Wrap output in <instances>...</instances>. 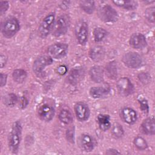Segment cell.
Listing matches in <instances>:
<instances>
[{"label":"cell","mask_w":155,"mask_h":155,"mask_svg":"<svg viewBox=\"0 0 155 155\" xmlns=\"http://www.w3.org/2000/svg\"><path fill=\"white\" fill-rule=\"evenodd\" d=\"M113 2L116 5L128 10H135L138 6L137 2L135 1H113Z\"/></svg>","instance_id":"obj_22"},{"label":"cell","mask_w":155,"mask_h":155,"mask_svg":"<svg viewBox=\"0 0 155 155\" xmlns=\"http://www.w3.org/2000/svg\"><path fill=\"white\" fill-rule=\"evenodd\" d=\"M53 63V59L50 56L42 55L34 61L33 64V71L38 76L42 74L44 68Z\"/></svg>","instance_id":"obj_7"},{"label":"cell","mask_w":155,"mask_h":155,"mask_svg":"<svg viewBox=\"0 0 155 155\" xmlns=\"http://www.w3.org/2000/svg\"><path fill=\"white\" fill-rule=\"evenodd\" d=\"M18 101V98L17 96L14 93H10L7 94L4 97L3 102L4 105L7 107H12L16 105Z\"/></svg>","instance_id":"obj_28"},{"label":"cell","mask_w":155,"mask_h":155,"mask_svg":"<svg viewBox=\"0 0 155 155\" xmlns=\"http://www.w3.org/2000/svg\"><path fill=\"white\" fill-rule=\"evenodd\" d=\"M105 49L102 46H94L90 51V56L91 59L95 62L102 61L105 56Z\"/></svg>","instance_id":"obj_20"},{"label":"cell","mask_w":155,"mask_h":155,"mask_svg":"<svg viewBox=\"0 0 155 155\" xmlns=\"http://www.w3.org/2000/svg\"><path fill=\"white\" fill-rule=\"evenodd\" d=\"M84 70L81 67H76L71 70L68 76V81L71 85L77 84L82 79Z\"/></svg>","instance_id":"obj_17"},{"label":"cell","mask_w":155,"mask_h":155,"mask_svg":"<svg viewBox=\"0 0 155 155\" xmlns=\"http://www.w3.org/2000/svg\"><path fill=\"white\" fill-rule=\"evenodd\" d=\"M97 15L104 22L113 23L118 19L117 12L108 4H102L98 8Z\"/></svg>","instance_id":"obj_2"},{"label":"cell","mask_w":155,"mask_h":155,"mask_svg":"<svg viewBox=\"0 0 155 155\" xmlns=\"http://www.w3.org/2000/svg\"><path fill=\"white\" fill-rule=\"evenodd\" d=\"M70 25V18L67 15H62L59 16L56 21L54 22L52 34L56 37H59L65 35Z\"/></svg>","instance_id":"obj_3"},{"label":"cell","mask_w":155,"mask_h":155,"mask_svg":"<svg viewBox=\"0 0 155 155\" xmlns=\"http://www.w3.org/2000/svg\"><path fill=\"white\" fill-rule=\"evenodd\" d=\"M22 127L19 120L15 122L12 125L9 136V148L13 153H17L22 137Z\"/></svg>","instance_id":"obj_1"},{"label":"cell","mask_w":155,"mask_h":155,"mask_svg":"<svg viewBox=\"0 0 155 155\" xmlns=\"http://www.w3.org/2000/svg\"><path fill=\"white\" fill-rule=\"evenodd\" d=\"M54 109L51 105L44 104L41 105L38 110L39 118L45 122L51 120L54 116Z\"/></svg>","instance_id":"obj_12"},{"label":"cell","mask_w":155,"mask_h":155,"mask_svg":"<svg viewBox=\"0 0 155 155\" xmlns=\"http://www.w3.org/2000/svg\"><path fill=\"white\" fill-rule=\"evenodd\" d=\"M79 5L81 9L88 14H91L95 10V3L93 1H81Z\"/></svg>","instance_id":"obj_24"},{"label":"cell","mask_w":155,"mask_h":155,"mask_svg":"<svg viewBox=\"0 0 155 155\" xmlns=\"http://www.w3.org/2000/svg\"><path fill=\"white\" fill-rule=\"evenodd\" d=\"M9 7V3L7 1H0V11L1 15H2L8 10Z\"/></svg>","instance_id":"obj_35"},{"label":"cell","mask_w":155,"mask_h":155,"mask_svg":"<svg viewBox=\"0 0 155 155\" xmlns=\"http://www.w3.org/2000/svg\"><path fill=\"white\" fill-rule=\"evenodd\" d=\"M140 104V108L144 113H148L149 111V107L148 102L146 99H143L139 101Z\"/></svg>","instance_id":"obj_33"},{"label":"cell","mask_w":155,"mask_h":155,"mask_svg":"<svg viewBox=\"0 0 155 155\" xmlns=\"http://www.w3.org/2000/svg\"><path fill=\"white\" fill-rule=\"evenodd\" d=\"M7 76L4 73H1L0 75V84H1V87H4L7 82Z\"/></svg>","instance_id":"obj_38"},{"label":"cell","mask_w":155,"mask_h":155,"mask_svg":"<svg viewBox=\"0 0 155 155\" xmlns=\"http://www.w3.org/2000/svg\"><path fill=\"white\" fill-rule=\"evenodd\" d=\"M89 74L91 80L94 82L101 83L104 81V70L101 66L92 67L89 71Z\"/></svg>","instance_id":"obj_19"},{"label":"cell","mask_w":155,"mask_h":155,"mask_svg":"<svg viewBox=\"0 0 155 155\" xmlns=\"http://www.w3.org/2000/svg\"><path fill=\"white\" fill-rule=\"evenodd\" d=\"M57 72L60 75H64L67 72V67L65 65H61L57 68Z\"/></svg>","instance_id":"obj_36"},{"label":"cell","mask_w":155,"mask_h":155,"mask_svg":"<svg viewBox=\"0 0 155 155\" xmlns=\"http://www.w3.org/2000/svg\"><path fill=\"white\" fill-rule=\"evenodd\" d=\"M75 35L81 45H85L88 41V27L85 21H81L77 23L75 27Z\"/></svg>","instance_id":"obj_9"},{"label":"cell","mask_w":155,"mask_h":155,"mask_svg":"<svg viewBox=\"0 0 155 155\" xmlns=\"http://www.w3.org/2000/svg\"><path fill=\"white\" fill-rule=\"evenodd\" d=\"M59 120L65 124L68 125L71 123L73 120V116L71 112L67 109H62L61 110L59 114Z\"/></svg>","instance_id":"obj_23"},{"label":"cell","mask_w":155,"mask_h":155,"mask_svg":"<svg viewBox=\"0 0 155 155\" xmlns=\"http://www.w3.org/2000/svg\"><path fill=\"white\" fill-rule=\"evenodd\" d=\"M106 154H120V153L119 151H118L117 150H115L113 148H110L106 151Z\"/></svg>","instance_id":"obj_40"},{"label":"cell","mask_w":155,"mask_h":155,"mask_svg":"<svg viewBox=\"0 0 155 155\" xmlns=\"http://www.w3.org/2000/svg\"><path fill=\"white\" fill-rule=\"evenodd\" d=\"M66 137L67 140L71 143H73L74 140V130L73 128H70L67 130Z\"/></svg>","instance_id":"obj_34"},{"label":"cell","mask_w":155,"mask_h":155,"mask_svg":"<svg viewBox=\"0 0 155 155\" xmlns=\"http://www.w3.org/2000/svg\"><path fill=\"white\" fill-rule=\"evenodd\" d=\"M134 144L140 150H144L148 147V144L146 140L140 136H137L134 139Z\"/></svg>","instance_id":"obj_29"},{"label":"cell","mask_w":155,"mask_h":155,"mask_svg":"<svg viewBox=\"0 0 155 155\" xmlns=\"http://www.w3.org/2000/svg\"><path fill=\"white\" fill-rule=\"evenodd\" d=\"M108 35V32L102 28L97 27L93 30V36L95 42H99L102 41Z\"/></svg>","instance_id":"obj_27"},{"label":"cell","mask_w":155,"mask_h":155,"mask_svg":"<svg viewBox=\"0 0 155 155\" xmlns=\"http://www.w3.org/2000/svg\"><path fill=\"white\" fill-rule=\"evenodd\" d=\"M120 117L125 123L129 125L134 124L137 119V115L136 111L130 107L124 108L121 110Z\"/></svg>","instance_id":"obj_15"},{"label":"cell","mask_w":155,"mask_h":155,"mask_svg":"<svg viewBox=\"0 0 155 155\" xmlns=\"http://www.w3.org/2000/svg\"><path fill=\"white\" fill-rule=\"evenodd\" d=\"M122 62L128 68H138L142 66V59L139 54L136 52H128L122 57Z\"/></svg>","instance_id":"obj_6"},{"label":"cell","mask_w":155,"mask_h":155,"mask_svg":"<svg viewBox=\"0 0 155 155\" xmlns=\"http://www.w3.org/2000/svg\"><path fill=\"white\" fill-rule=\"evenodd\" d=\"M7 57L4 55V54H1V56H0V62H1V68H3L6 62H7Z\"/></svg>","instance_id":"obj_39"},{"label":"cell","mask_w":155,"mask_h":155,"mask_svg":"<svg viewBox=\"0 0 155 155\" xmlns=\"http://www.w3.org/2000/svg\"><path fill=\"white\" fill-rule=\"evenodd\" d=\"M13 80L17 83H22L27 76V72L21 68L16 69L13 71Z\"/></svg>","instance_id":"obj_25"},{"label":"cell","mask_w":155,"mask_h":155,"mask_svg":"<svg viewBox=\"0 0 155 155\" xmlns=\"http://www.w3.org/2000/svg\"><path fill=\"white\" fill-rule=\"evenodd\" d=\"M130 45L131 47L136 49H142L147 45V40L145 36L140 33L133 34L129 41Z\"/></svg>","instance_id":"obj_14"},{"label":"cell","mask_w":155,"mask_h":155,"mask_svg":"<svg viewBox=\"0 0 155 155\" xmlns=\"http://www.w3.org/2000/svg\"><path fill=\"white\" fill-rule=\"evenodd\" d=\"M154 10L155 8L154 6L148 7L146 9L145 12V16L147 21L151 23L154 22Z\"/></svg>","instance_id":"obj_31"},{"label":"cell","mask_w":155,"mask_h":155,"mask_svg":"<svg viewBox=\"0 0 155 155\" xmlns=\"http://www.w3.org/2000/svg\"><path fill=\"white\" fill-rule=\"evenodd\" d=\"M79 143L81 149L86 152L91 151L95 147L94 139L88 134H82L79 137Z\"/></svg>","instance_id":"obj_13"},{"label":"cell","mask_w":155,"mask_h":155,"mask_svg":"<svg viewBox=\"0 0 155 155\" xmlns=\"http://www.w3.org/2000/svg\"><path fill=\"white\" fill-rule=\"evenodd\" d=\"M28 99L25 96H22L19 99V105L21 108H25L28 105Z\"/></svg>","instance_id":"obj_37"},{"label":"cell","mask_w":155,"mask_h":155,"mask_svg":"<svg viewBox=\"0 0 155 155\" xmlns=\"http://www.w3.org/2000/svg\"><path fill=\"white\" fill-rule=\"evenodd\" d=\"M97 122L100 129L102 131H107L111 127L110 117L108 114H100L97 117Z\"/></svg>","instance_id":"obj_21"},{"label":"cell","mask_w":155,"mask_h":155,"mask_svg":"<svg viewBox=\"0 0 155 155\" xmlns=\"http://www.w3.org/2000/svg\"><path fill=\"white\" fill-rule=\"evenodd\" d=\"M107 76L110 79H115L117 76V64L115 61H111L106 66Z\"/></svg>","instance_id":"obj_26"},{"label":"cell","mask_w":155,"mask_h":155,"mask_svg":"<svg viewBox=\"0 0 155 155\" xmlns=\"http://www.w3.org/2000/svg\"><path fill=\"white\" fill-rule=\"evenodd\" d=\"M109 87H93L90 89V94L94 99H100L105 97L110 93Z\"/></svg>","instance_id":"obj_18"},{"label":"cell","mask_w":155,"mask_h":155,"mask_svg":"<svg viewBox=\"0 0 155 155\" xmlns=\"http://www.w3.org/2000/svg\"><path fill=\"white\" fill-rule=\"evenodd\" d=\"M20 28L19 22L15 18H11L5 20L1 25V32L7 38H10L15 35Z\"/></svg>","instance_id":"obj_4"},{"label":"cell","mask_w":155,"mask_h":155,"mask_svg":"<svg viewBox=\"0 0 155 155\" xmlns=\"http://www.w3.org/2000/svg\"><path fill=\"white\" fill-rule=\"evenodd\" d=\"M54 22L55 16L54 13H53L48 14L43 19L38 28V33L41 38H45L50 34V33L52 31Z\"/></svg>","instance_id":"obj_5"},{"label":"cell","mask_w":155,"mask_h":155,"mask_svg":"<svg viewBox=\"0 0 155 155\" xmlns=\"http://www.w3.org/2000/svg\"><path fill=\"white\" fill-rule=\"evenodd\" d=\"M138 78H139V81L142 84H148L150 82V79H151L150 75L148 73H140L139 74Z\"/></svg>","instance_id":"obj_32"},{"label":"cell","mask_w":155,"mask_h":155,"mask_svg":"<svg viewBox=\"0 0 155 155\" xmlns=\"http://www.w3.org/2000/svg\"><path fill=\"white\" fill-rule=\"evenodd\" d=\"M112 134L116 137H120L124 134V129L118 123H115L112 127Z\"/></svg>","instance_id":"obj_30"},{"label":"cell","mask_w":155,"mask_h":155,"mask_svg":"<svg viewBox=\"0 0 155 155\" xmlns=\"http://www.w3.org/2000/svg\"><path fill=\"white\" fill-rule=\"evenodd\" d=\"M141 131L145 134L154 135L155 133L154 117L151 116L147 117L142 122L140 125Z\"/></svg>","instance_id":"obj_16"},{"label":"cell","mask_w":155,"mask_h":155,"mask_svg":"<svg viewBox=\"0 0 155 155\" xmlns=\"http://www.w3.org/2000/svg\"><path fill=\"white\" fill-rule=\"evenodd\" d=\"M116 87L119 93L123 96H128L131 94L134 90L133 84L127 77L120 78L117 81Z\"/></svg>","instance_id":"obj_10"},{"label":"cell","mask_w":155,"mask_h":155,"mask_svg":"<svg viewBox=\"0 0 155 155\" xmlns=\"http://www.w3.org/2000/svg\"><path fill=\"white\" fill-rule=\"evenodd\" d=\"M74 112L77 119L81 122L87 120L90 114L88 105L82 102H78L74 105Z\"/></svg>","instance_id":"obj_11"},{"label":"cell","mask_w":155,"mask_h":155,"mask_svg":"<svg viewBox=\"0 0 155 155\" xmlns=\"http://www.w3.org/2000/svg\"><path fill=\"white\" fill-rule=\"evenodd\" d=\"M68 46L65 43H54L48 48V53L51 58L60 59L67 55Z\"/></svg>","instance_id":"obj_8"}]
</instances>
